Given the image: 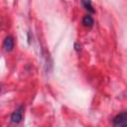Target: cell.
<instances>
[{
  "mask_svg": "<svg viewBox=\"0 0 127 127\" xmlns=\"http://www.w3.org/2000/svg\"><path fill=\"white\" fill-rule=\"evenodd\" d=\"M113 124L115 126H127V113L121 112L113 118Z\"/></svg>",
  "mask_w": 127,
  "mask_h": 127,
  "instance_id": "cell-1",
  "label": "cell"
},
{
  "mask_svg": "<svg viewBox=\"0 0 127 127\" xmlns=\"http://www.w3.org/2000/svg\"><path fill=\"white\" fill-rule=\"evenodd\" d=\"M23 118V106L21 105L18 109H16L11 115V121L13 123H20Z\"/></svg>",
  "mask_w": 127,
  "mask_h": 127,
  "instance_id": "cell-2",
  "label": "cell"
},
{
  "mask_svg": "<svg viewBox=\"0 0 127 127\" xmlns=\"http://www.w3.org/2000/svg\"><path fill=\"white\" fill-rule=\"evenodd\" d=\"M3 48L6 52H11L14 48V40L11 36H8L5 38L4 42H3Z\"/></svg>",
  "mask_w": 127,
  "mask_h": 127,
  "instance_id": "cell-3",
  "label": "cell"
},
{
  "mask_svg": "<svg viewBox=\"0 0 127 127\" xmlns=\"http://www.w3.org/2000/svg\"><path fill=\"white\" fill-rule=\"evenodd\" d=\"M82 24H83V26L90 28V27L93 26L94 21H93V19H92V17H91L90 15H86V16H84L83 19H82Z\"/></svg>",
  "mask_w": 127,
  "mask_h": 127,
  "instance_id": "cell-4",
  "label": "cell"
},
{
  "mask_svg": "<svg viewBox=\"0 0 127 127\" xmlns=\"http://www.w3.org/2000/svg\"><path fill=\"white\" fill-rule=\"evenodd\" d=\"M81 3L83 5V7L90 13H94V9L92 7V4H91V0H81Z\"/></svg>",
  "mask_w": 127,
  "mask_h": 127,
  "instance_id": "cell-5",
  "label": "cell"
},
{
  "mask_svg": "<svg viewBox=\"0 0 127 127\" xmlns=\"http://www.w3.org/2000/svg\"><path fill=\"white\" fill-rule=\"evenodd\" d=\"M0 88H1V87H0Z\"/></svg>",
  "mask_w": 127,
  "mask_h": 127,
  "instance_id": "cell-6",
  "label": "cell"
}]
</instances>
